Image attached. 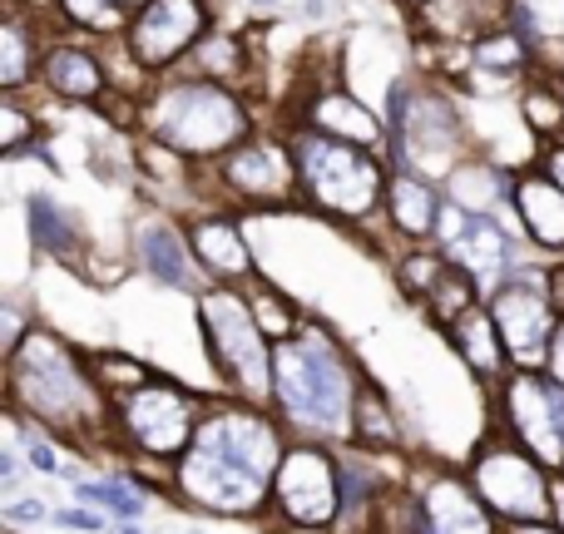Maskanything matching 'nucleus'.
Here are the masks:
<instances>
[{
    "label": "nucleus",
    "mask_w": 564,
    "mask_h": 534,
    "mask_svg": "<svg viewBox=\"0 0 564 534\" xmlns=\"http://www.w3.org/2000/svg\"><path fill=\"white\" fill-rule=\"evenodd\" d=\"M35 139H40V115L20 105V95H6V105H0V154L20 159Z\"/></svg>",
    "instance_id": "nucleus-32"
},
{
    "label": "nucleus",
    "mask_w": 564,
    "mask_h": 534,
    "mask_svg": "<svg viewBox=\"0 0 564 534\" xmlns=\"http://www.w3.org/2000/svg\"><path fill=\"white\" fill-rule=\"evenodd\" d=\"M535 164L545 168V174L564 188V139H555V144H540V159H535Z\"/></svg>",
    "instance_id": "nucleus-38"
},
{
    "label": "nucleus",
    "mask_w": 564,
    "mask_h": 534,
    "mask_svg": "<svg viewBox=\"0 0 564 534\" xmlns=\"http://www.w3.org/2000/svg\"><path fill=\"white\" fill-rule=\"evenodd\" d=\"M535 65H540L535 40H530L525 30H516L510 20L466 45V69L480 79H530Z\"/></svg>",
    "instance_id": "nucleus-24"
},
{
    "label": "nucleus",
    "mask_w": 564,
    "mask_h": 534,
    "mask_svg": "<svg viewBox=\"0 0 564 534\" xmlns=\"http://www.w3.org/2000/svg\"><path fill=\"white\" fill-rule=\"evenodd\" d=\"M40 25H45L40 10H6V25H0V85H6V95H20L30 79H40V55H45Z\"/></svg>",
    "instance_id": "nucleus-26"
},
{
    "label": "nucleus",
    "mask_w": 564,
    "mask_h": 534,
    "mask_svg": "<svg viewBox=\"0 0 564 534\" xmlns=\"http://www.w3.org/2000/svg\"><path fill=\"white\" fill-rule=\"evenodd\" d=\"M273 510L292 530H332L347 510L341 500V460L322 440H292L273 476Z\"/></svg>",
    "instance_id": "nucleus-11"
},
{
    "label": "nucleus",
    "mask_w": 564,
    "mask_h": 534,
    "mask_svg": "<svg viewBox=\"0 0 564 534\" xmlns=\"http://www.w3.org/2000/svg\"><path fill=\"white\" fill-rule=\"evenodd\" d=\"M500 534H564L560 520H506Z\"/></svg>",
    "instance_id": "nucleus-39"
},
{
    "label": "nucleus",
    "mask_w": 564,
    "mask_h": 534,
    "mask_svg": "<svg viewBox=\"0 0 564 534\" xmlns=\"http://www.w3.org/2000/svg\"><path fill=\"white\" fill-rule=\"evenodd\" d=\"M208 30H214V0H149V6L129 20L119 45H124L129 65H134L139 75L159 79V75L184 69Z\"/></svg>",
    "instance_id": "nucleus-10"
},
{
    "label": "nucleus",
    "mask_w": 564,
    "mask_h": 534,
    "mask_svg": "<svg viewBox=\"0 0 564 534\" xmlns=\"http://www.w3.org/2000/svg\"><path fill=\"white\" fill-rule=\"evenodd\" d=\"M297 124L317 129V134H332V139H347V144H361V149H377V154L391 144V124H387V115H377V109H371L367 99L351 95V89H347V85H337V79L302 89Z\"/></svg>",
    "instance_id": "nucleus-15"
},
{
    "label": "nucleus",
    "mask_w": 564,
    "mask_h": 534,
    "mask_svg": "<svg viewBox=\"0 0 564 534\" xmlns=\"http://www.w3.org/2000/svg\"><path fill=\"white\" fill-rule=\"evenodd\" d=\"M69 495L85 500V505H99V510H115L119 520H134L144 515V495H139L129 480H75Z\"/></svg>",
    "instance_id": "nucleus-31"
},
{
    "label": "nucleus",
    "mask_w": 564,
    "mask_h": 534,
    "mask_svg": "<svg viewBox=\"0 0 564 534\" xmlns=\"http://www.w3.org/2000/svg\"><path fill=\"white\" fill-rule=\"evenodd\" d=\"M6 520L10 525H45V520H55V510L45 500H6Z\"/></svg>",
    "instance_id": "nucleus-35"
},
{
    "label": "nucleus",
    "mask_w": 564,
    "mask_h": 534,
    "mask_svg": "<svg viewBox=\"0 0 564 534\" xmlns=\"http://www.w3.org/2000/svg\"><path fill=\"white\" fill-rule=\"evenodd\" d=\"M6 401L15 416L59 436H95L115 426V411H105L109 396L89 361L75 357L69 341L45 327H30V337L6 357Z\"/></svg>",
    "instance_id": "nucleus-3"
},
{
    "label": "nucleus",
    "mask_w": 564,
    "mask_h": 534,
    "mask_svg": "<svg viewBox=\"0 0 564 534\" xmlns=\"http://www.w3.org/2000/svg\"><path fill=\"white\" fill-rule=\"evenodd\" d=\"M500 421L550 470H564V381L545 367H516L500 381Z\"/></svg>",
    "instance_id": "nucleus-14"
},
{
    "label": "nucleus",
    "mask_w": 564,
    "mask_h": 534,
    "mask_svg": "<svg viewBox=\"0 0 564 534\" xmlns=\"http://www.w3.org/2000/svg\"><path fill=\"white\" fill-rule=\"evenodd\" d=\"M446 258L476 282L480 297H490L516 272V238L500 214H470L466 228L446 243Z\"/></svg>",
    "instance_id": "nucleus-17"
},
{
    "label": "nucleus",
    "mask_w": 564,
    "mask_h": 534,
    "mask_svg": "<svg viewBox=\"0 0 564 534\" xmlns=\"http://www.w3.org/2000/svg\"><path fill=\"white\" fill-rule=\"evenodd\" d=\"M25 224H30V243L50 258H75L79 248H85V228H79V218L65 214V208L45 194L25 198Z\"/></svg>",
    "instance_id": "nucleus-27"
},
{
    "label": "nucleus",
    "mask_w": 564,
    "mask_h": 534,
    "mask_svg": "<svg viewBox=\"0 0 564 534\" xmlns=\"http://www.w3.org/2000/svg\"><path fill=\"white\" fill-rule=\"evenodd\" d=\"M351 446H361V450L397 446V411L387 406V396H381L371 381H361V391H357V431H351Z\"/></svg>",
    "instance_id": "nucleus-30"
},
{
    "label": "nucleus",
    "mask_w": 564,
    "mask_h": 534,
    "mask_svg": "<svg viewBox=\"0 0 564 534\" xmlns=\"http://www.w3.org/2000/svg\"><path fill=\"white\" fill-rule=\"evenodd\" d=\"M387 124H391V168H411V174L426 178H446L460 159L476 154V134H470L460 105L451 99V89L441 85H411L397 79L387 89Z\"/></svg>",
    "instance_id": "nucleus-6"
},
{
    "label": "nucleus",
    "mask_w": 564,
    "mask_h": 534,
    "mask_svg": "<svg viewBox=\"0 0 564 534\" xmlns=\"http://www.w3.org/2000/svg\"><path fill=\"white\" fill-rule=\"evenodd\" d=\"M253 6H263V10H273V6H282V0H253Z\"/></svg>",
    "instance_id": "nucleus-44"
},
{
    "label": "nucleus",
    "mask_w": 564,
    "mask_h": 534,
    "mask_svg": "<svg viewBox=\"0 0 564 534\" xmlns=\"http://www.w3.org/2000/svg\"><path fill=\"white\" fill-rule=\"evenodd\" d=\"M555 520H560V530H564V480H555Z\"/></svg>",
    "instance_id": "nucleus-42"
},
{
    "label": "nucleus",
    "mask_w": 564,
    "mask_h": 534,
    "mask_svg": "<svg viewBox=\"0 0 564 534\" xmlns=\"http://www.w3.org/2000/svg\"><path fill=\"white\" fill-rule=\"evenodd\" d=\"M560 476H564V470H560Z\"/></svg>",
    "instance_id": "nucleus-47"
},
{
    "label": "nucleus",
    "mask_w": 564,
    "mask_h": 534,
    "mask_svg": "<svg viewBox=\"0 0 564 534\" xmlns=\"http://www.w3.org/2000/svg\"><path fill=\"white\" fill-rule=\"evenodd\" d=\"M89 371H95V381L105 386V396L115 401V381H124V386H144L149 371L139 367L134 357H115V351H99V357H89Z\"/></svg>",
    "instance_id": "nucleus-34"
},
{
    "label": "nucleus",
    "mask_w": 564,
    "mask_h": 534,
    "mask_svg": "<svg viewBox=\"0 0 564 534\" xmlns=\"http://www.w3.org/2000/svg\"><path fill=\"white\" fill-rule=\"evenodd\" d=\"M545 371L555 381H564V317H560V327H555V337H550V357H545Z\"/></svg>",
    "instance_id": "nucleus-40"
},
{
    "label": "nucleus",
    "mask_w": 564,
    "mask_h": 534,
    "mask_svg": "<svg viewBox=\"0 0 564 534\" xmlns=\"http://www.w3.org/2000/svg\"><path fill=\"white\" fill-rule=\"evenodd\" d=\"M198 327H204L208 357L238 391V401L273 406V347H268L273 337L258 322L248 287H234V282L204 287L198 292Z\"/></svg>",
    "instance_id": "nucleus-7"
},
{
    "label": "nucleus",
    "mask_w": 564,
    "mask_h": 534,
    "mask_svg": "<svg viewBox=\"0 0 564 534\" xmlns=\"http://www.w3.org/2000/svg\"><path fill=\"white\" fill-rule=\"evenodd\" d=\"M198 421H204V406L184 386L149 377L144 386H129L115 396V426L109 431L144 460L174 466L188 450V440H194Z\"/></svg>",
    "instance_id": "nucleus-8"
},
{
    "label": "nucleus",
    "mask_w": 564,
    "mask_h": 534,
    "mask_svg": "<svg viewBox=\"0 0 564 534\" xmlns=\"http://www.w3.org/2000/svg\"><path fill=\"white\" fill-rule=\"evenodd\" d=\"M248 302H253V312H258V322H263V331L273 341L282 337H292V331L302 327V317H297V307H292L288 297H278L273 287H263V282H253V292H248Z\"/></svg>",
    "instance_id": "nucleus-33"
},
{
    "label": "nucleus",
    "mask_w": 564,
    "mask_h": 534,
    "mask_svg": "<svg viewBox=\"0 0 564 534\" xmlns=\"http://www.w3.org/2000/svg\"><path fill=\"white\" fill-rule=\"evenodd\" d=\"M441 188H446L451 204H460L466 214H510V198H516V168H506L500 159L490 154H470L460 159L456 168H451L446 178H441Z\"/></svg>",
    "instance_id": "nucleus-23"
},
{
    "label": "nucleus",
    "mask_w": 564,
    "mask_h": 534,
    "mask_svg": "<svg viewBox=\"0 0 564 534\" xmlns=\"http://www.w3.org/2000/svg\"><path fill=\"white\" fill-rule=\"evenodd\" d=\"M555 470L516 436H490L470 456V486L496 520H555Z\"/></svg>",
    "instance_id": "nucleus-9"
},
{
    "label": "nucleus",
    "mask_w": 564,
    "mask_h": 534,
    "mask_svg": "<svg viewBox=\"0 0 564 534\" xmlns=\"http://www.w3.org/2000/svg\"><path fill=\"white\" fill-rule=\"evenodd\" d=\"M288 139H292V154H297L302 208H317L322 218H337V224H351V228H367L381 214L391 168L377 159V149L317 134L307 124H292Z\"/></svg>",
    "instance_id": "nucleus-5"
},
{
    "label": "nucleus",
    "mask_w": 564,
    "mask_h": 534,
    "mask_svg": "<svg viewBox=\"0 0 564 534\" xmlns=\"http://www.w3.org/2000/svg\"><path fill=\"white\" fill-rule=\"evenodd\" d=\"M441 208H446V188L426 174H411V168H391L387 178V204H381V218L397 238L406 243H436V224Z\"/></svg>",
    "instance_id": "nucleus-21"
},
{
    "label": "nucleus",
    "mask_w": 564,
    "mask_h": 534,
    "mask_svg": "<svg viewBox=\"0 0 564 534\" xmlns=\"http://www.w3.org/2000/svg\"><path fill=\"white\" fill-rule=\"evenodd\" d=\"M30 337V327H25V317H20V307H6L0 312V341H6V357L20 347V341Z\"/></svg>",
    "instance_id": "nucleus-37"
},
{
    "label": "nucleus",
    "mask_w": 564,
    "mask_h": 534,
    "mask_svg": "<svg viewBox=\"0 0 564 534\" xmlns=\"http://www.w3.org/2000/svg\"><path fill=\"white\" fill-rule=\"evenodd\" d=\"M516 228L550 258H564V188L540 164L516 168V198H510Z\"/></svg>",
    "instance_id": "nucleus-20"
},
{
    "label": "nucleus",
    "mask_w": 564,
    "mask_h": 534,
    "mask_svg": "<svg viewBox=\"0 0 564 534\" xmlns=\"http://www.w3.org/2000/svg\"><path fill=\"white\" fill-rule=\"evenodd\" d=\"M214 184L228 204L248 208H292L302 204L297 154L288 134H248L238 149H228L214 168Z\"/></svg>",
    "instance_id": "nucleus-12"
},
{
    "label": "nucleus",
    "mask_w": 564,
    "mask_h": 534,
    "mask_svg": "<svg viewBox=\"0 0 564 534\" xmlns=\"http://www.w3.org/2000/svg\"><path fill=\"white\" fill-rule=\"evenodd\" d=\"M115 6H119V10H124V15H129V20H134V15H139V10H144V6H149V0H115Z\"/></svg>",
    "instance_id": "nucleus-41"
},
{
    "label": "nucleus",
    "mask_w": 564,
    "mask_h": 534,
    "mask_svg": "<svg viewBox=\"0 0 564 534\" xmlns=\"http://www.w3.org/2000/svg\"><path fill=\"white\" fill-rule=\"evenodd\" d=\"M119 534H144V530H134V525H119Z\"/></svg>",
    "instance_id": "nucleus-45"
},
{
    "label": "nucleus",
    "mask_w": 564,
    "mask_h": 534,
    "mask_svg": "<svg viewBox=\"0 0 564 534\" xmlns=\"http://www.w3.org/2000/svg\"><path fill=\"white\" fill-rule=\"evenodd\" d=\"M416 534H500V525L470 476H436L416 495Z\"/></svg>",
    "instance_id": "nucleus-18"
},
{
    "label": "nucleus",
    "mask_w": 564,
    "mask_h": 534,
    "mask_svg": "<svg viewBox=\"0 0 564 534\" xmlns=\"http://www.w3.org/2000/svg\"><path fill=\"white\" fill-rule=\"evenodd\" d=\"M55 525L79 530V534H99V530H105V515H99V510H89V505H69V510H55Z\"/></svg>",
    "instance_id": "nucleus-36"
},
{
    "label": "nucleus",
    "mask_w": 564,
    "mask_h": 534,
    "mask_svg": "<svg viewBox=\"0 0 564 534\" xmlns=\"http://www.w3.org/2000/svg\"><path fill=\"white\" fill-rule=\"evenodd\" d=\"M188 75H204V79H224V85H238L248 69V50H243V35H234V30H208L204 40H198V50L188 55Z\"/></svg>",
    "instance_id": "nucleus-28"
},
{
    "label": "nucleus",
    "mask_w": 564,
    "mask_h": 534,
    "mask_svg": "<svg viewBox=\"0 0 564 534\" xmlns=\"http://www.w3.org/2000/svg\"><path fill=\"white\" fill-rule=\"evenodd\" d=\"M446 337H451V347L460 351V361H466L470 371H480L486 381H506L510 377V351H506V337H500V327H496V317H490V307L486 302H476V307H466L456 322L446 327Z\"/></svg>",
    "instance_id": "nucleus-25"
},
{
    "label": "nucleus",
    "mask_w": 564,
    "mask_h": 534,
    "mask_svg": "<svg viewBox=\"0 0 564 534\" xmlns=\"http://www.w3.org/2000/svg\"><path fill=\"white\" fill-rule=\"evenodd\" d=\"M59 30H75V35H95V40H119L129 30V15L115 0H50Z\"/></svg>",
    "instance_id": "nucleus-29"
},
{
    "label": "nucleus",
    "mask_w": 564,
    "mask_h": 534,
    "mask_svg": "<svg viewBox=\"0 0 564 534\" xmlns=\"http://www.w3.org/2000/svg\"><path fill=\"white\" fill-rule=\"evenodd\" d=\"M486 307H490V317H496L500 337H506L510 361H516V367H545L550 337H555V327L564 317L555 292H550V272L516 263V272L486 297Z\"/></svg>",
    "instance_id": "nucleus-13"
},
{
    "label": "nucleus",
    "mask_w": 564,
    "mask_h": 534,
    "mask_svg": "<svg viewBox=\"0 0 564 534\" xmlns=\"http://www.w3.org/2000/svg\"><path fill=\"white\" fill-rule=\"evenodd\" d=\"M40 85L50 89L65 105H105L109 99V69L99 59V50L89 45V35H65L45 40V55H40Z\"/></svg>",
    "instance_id": "nucleus-16"
},
{
    "label": "nucleus",
    "mask_w": 564,
    "mask_h": 534,
    "mask_svg": "<svg viewBox=\"0 0 564 534\" xmlns=\"http://www.w3.org/2000/svg\"><path fill=\"white\" fill-rule=\"evenodd\" d=\"M288 446V426L273 406H204L194 440L174 460V486L208 515H263L273 505V476Z\"/></svg>",
    "instance_id": "nucleus-1"
},
{
    "label": "nucleus",
    "mask_w": 564,
    "mask_h": 534,
    "mask_svg": "<svg viewBox=\"0 0 564 534\" xmlns=\"http://www.w3.org/2000/svg\"><path fill=\"white\" fill-rule=\"evenodd\" d=\"M188 248L214 282H258V258L234 214H198L188 224Z\"/></svg>",
    "instance_id": "nucleus-19"
},
{
    "label": "nucleus",
    "mask_w": 564,
    "mask_h": 534,
    "mask_svg": "<svg viewBox=\"0 0 564 534\" xmlns=\"http://www.w3.org/2000/svg\"><path fill=\"white\" fill-rule=\"evenodd\" d=\"M406 6H426V0H406Z\"/></svg>",
    "instance_id": "nucleus-46"
},
{
    "label": "nucleus",
    "mask_w": 564,
    "mask_h": 534,
    "mask_svg": "<svg viewBox=\"0 0 564 534\" xmlns=\"http://www.w3.org/2000/svg\"><path fill=\"white\" fill-rule=\"evenodd\" d=\"M134 124L159 144L178 149L184 159H224L253 134V109L238 85L174 69L139 95Z\"/></svg>",
    "instance_id": "nucleus-4"
},
{
    "label": "nucleus",
    "mask_w": 564,
    "mask_h": 534,
    "mask_svg": "<svg viewBox=\"0 0 564 534\" xmlns=\"http://www.w3.org/2000/svg\"><path fill=\"white\" fill-rule=\"evenodd\" d=\"M134 253H139V268L149 272V277L159 282V287H178V292H204L198 287V258L194 248H188V228L169 224V218H144V224L134 228Z\"/></svg>",
    "instance_id": "nucleus-22"
},
{
    "label": "nucleus",
    "mask_w": 564,
    "mask_h": 534,
    "mask_svg": "<svg viewBox=\"0 0 564 534\" xmlns=\"http://www.w3.org/2000/svg\"><path fill=\"white\" fill-rule=\"evenodd\" d=\"M357 391L361 377L327 327L302 322L292 337L273 341V411L292 440H351Z\"/></svg>",
    "instance_id": "nucleus-2"
},
{
    "label": "nucleus",
    "mask_w": 564,
    "mask_h": 534,
    "mask_svg": "<svg viewBox=\"0 0 564 534\" xmlns=\"http://www.w3.org/2000/svg\"><path fill=\"white\" fill-rule=\"evenodd\" d=\"M10 6H15V10H40L45 0H10Z\"/></svg>",
    "instance_id": "nucleus-43"
}]
</instances>
